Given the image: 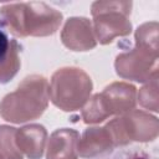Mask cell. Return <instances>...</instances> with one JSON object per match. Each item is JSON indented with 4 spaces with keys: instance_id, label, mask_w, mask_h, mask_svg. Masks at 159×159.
<instances>
[{
    "instance_id": "cell-1",
    "label": "cell",
    "mask_w": 159,
    "mask_h": 159,
    "mask_svg": "<svg viewBox=\"0 0 159 159\" xmlns=\"http://www.w3.org/2000/svg\"><path fill=\"white\" fill-rule=\"evenodd\" d=\"M62 14L43 2L9 4L0 9V24L17 36H47L56 32Z\"/></svg>"
},
{
    "instance_id": "cell-2",
    "label": "cell",
    "mask_w": 159,
    "mask_h": 159,
    "mask_svg": "<svg viewBox=\"0 0 159 159\" xmlns=\"http://www.w3.org/2000/svg\"><path fill=\"white\" fill-rule=\"evenodd\" d=\"M48 103V83L45 77L32 75L6 94L0 103V116L12 123L39 118Z\"/></svg>"
},
{
    "instance_id": "cell-3",
    "label": "cell",
    "mask_w": 159,
    "mask_h": 159,
    "mask_svg": "<svg viewBox=\"0 0 159 159\" xmlns=\"http://www.w3.org/2000/svg\"><path fill=\"white\" fill-rule=\"evenodd\" d=\"M91 91L92 81L84 71L65 67L53 73L48 86V98L62 111H75L88 101Z\"/></svg>"
},
{
    "instance_id": "cell-4",
    "label": "cell",
    "mask_w": 159,
    "mask_h": 159,
    "mask_svg": "<svg viewBox=\"0 0 159 159\" xmlns=\"http://www.w3.org/2000/svg\"><path fill=\"white\" fill-rule=\"evenodd\" d=\"M132 2H94L92 15L94 17V32L101 43L111 42L116 36H125L132 31V24L128 20Z\"/></svg>"
},
{
    "instance_id": "cell-5",
    "label": "cell",
    "mask_w": 159,
    "mask_h": 159,
    "mask_svg": "<svg viewBox=\"0 0 159 159\" xmlns=\"http://www.w3.org/2000/svg\"><path fill=\"white\" fill-rule=\"evenodd\" d=\"M113 145H125L132 140L148 142L158 135L159 123L153 117L142 111H130L129 114L112 119L107 125Z\"/></svg>"
},
{
    "instance_id": "cell-6",
    "label": "cell",
    "mask_w": 159,
    "mask_h": 159,
    "mask_svg": "<svg viewBox=\"0 0 159 159\" xmlns=\"http://www.w3.org/2000/svg\"><path fill=\"white\" fill-rule=\"evenodd\" d=\"M157 58L158 51L137 43L135 48H133L130 52L117 56L116 71L123 78L145 82L158 72Z\"/></svg>"
},
{
    "instance_id": "cell-7",
    "label": "cell",
    "mask_w": 159,
    "mask_h": 159,
    "mask_svg": "<svg viewBox=\"0 0 159 159\" xmlns=\"http://www.w3.org/2000/svg\"><path fill=\"white\" fill-rule=\"evenodd\" d=\"M65 46L73 51H87L96 46V37L91 21L86 17H71L67 20L62 35Z\"/></svg>"
},
{
    "instance_id": "cell-8",
    "label": "cell",
    "mask_w": 159,
    "mask_h": 159,
    "mask_svg": "<svg viewBox=\"0 0 159 159\" xmlns=\"http://www.w3.org/2000/svg\"><path fill=\"white\" fill-rule=\"evenodd\" d=\"M99 94L108 116L130 112L135 106V87L129 83H112Z\"/></svg>"
},
{
    "instance_id": "cell-9",
    "label": "cell",
    "mask_w": 159,
    "mask_h": 159,
    "mask_svg": "<svg viewBox=\"0 0 159 159\" xmlns=\"http://www.w3.org/2000/svg\"><path fill=\"white\" fill-rule=\"evenodd\" d=\"M47 132L41 124H29L16 129V145L29 159H40L45 150Z\"/></svg>"
},
{
    "instance_id": "cell-10",
    "label": "cell",
    "mask_w": 159,
    "mask_h": 159,
    "mask_svg": "<svg viewBox=\"0 0 159 159\" xmlns=\"http://www.w3.org/2000/svg\"><path fill=\"white\" fill-rule=\"evenodd\" d=\"M80 134L75 129L62 128L55 130L48 140L47 159H77Z\"/></svg>"
},
{
    "instance_id": "cell-11",
    "label": "cell",
    "mask_w": 159,
    "mask_h": 159,
    "mask_svg": "<svg viewBox=\"0 0 159 159\" xmlns=\"http://www.w3.org/2000/svg\"><path fill=\"white\" fill-rule=\"evenodd\" d=\"M113 147L112 138L106 129L103 128H88L83 135L82 139L78 140L77 152L78 155L82 158H92L97 154H101Z\"/></svg>"
},
{
    "instance_id": "cell-12",
    "label": "cell",
    "mask_w": 159,
    "mask_h": 159,
    "mask_svg": "<svg viewBox=\"0 0 159 159\" xmlns=\"http://www.w3.org/2000/svg\"><path fill=\"white\" fill-rule=\"evenodd\" d=\"M16 128L0 125V157L1 159H22V153L15 140Z\"/></svg>"
},
{
    "instance_id": "cell-13",
    "label": "cell",
    "mask_w": 159,
    "mask_h": 159,
    "mask_svg": "<svg viewBox=\"0 0 159 159\" xmlns=\"http://www.w3.org/2000/svg\"><path fill=\"white\" fill-rule=\"evenodd\" d=\"M20 46L16 40L12 39L11 41V50L9 57L0 63V83L9 82L19 71L20 67V58H19Z\"/></svg>"
},
{
    "instance_id": "cell-14",
    "label": "cell",
    "mask_w": 159,
    "mask_h": 159,
    "mask_svg": "<svg viewBox=\"0 0 159 159\" xmlns=\"http://www.w3.org/2000/svg\"><path fill=\"white\" fill-rule=\"evenodd\" d=\"M108 116L101 94H94L86 104V107L82 111V118L84 120V123H99L102 120H104Z\"/></svg>"
},
{
    "instance_id": "cell-15",
    "label": "cell",
    "mask_w": 159,
    "mask_h": 159,
    "mask_svg": "<svg viewBox=\"0 0 159 159\" xmlns=\"http://www.w3.org/2000/svg\"><path fill=\"white\" fill-rule=\"evenodd\" d=\"M139 103L150 111H158V72L152 76L148 83L140 88L138 94Z\"/></svg>"
},
{
    "instance_id": "cell-16",
    "label": "cell",
    "mask_w": 159,
    "mask_h": 159,
    "mask_svg": "<svg viewBox=\"0 0 159 159\" xmlns=\"http://www.w3.org/2000/svg\"><path fill=\"white\" fill-rule=\"evenodd\" d=\"M11 41L12 39L10 40L5 30L0 27V63L9 57V53L11 50Z\"/></svg>"
},
{
    "instance_id": "cell-17",
    "label": "cell",
    "mask_w": 159,
    "mask_h": 159,
    "mask_svg": "<svg viewBox=\"0 0 159 159\" xmlns=\"http://www.w3.org/2000/svg\"><path fill=\"white\" fill-rule=\"evenodd\" d=\"M123 159H148V158L143 154H130L128 158H123Z\"/></svg>"
},
{
    "instance_id": "cell-18",
    "label": "cell",
    "mask_w": 159,
    "mask_h": 159,
    "mask_svg": "<svg viewBox=\"0 0 159 159\" xmlns=\"http://www.w3.org/2000/svg\"><path fill=\"white\" fill-rule=\"evenodd\" d=\"M0 159H1V157H0Z\"/></svg>"
}]
</instances>
